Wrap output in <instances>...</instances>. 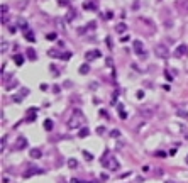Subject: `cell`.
Wrapping results in <instances>:
<instances>
[{"instance_id":"1","label":"cell","mask_w":188,"mask_h":183,"mask_svg":"<svg viewBox=\"0 0 188 183\" xmlns=\"http://www.w3.org/2000/svg\"><path fill=\"white\" fill-rule=\"evenodd\" d=\"M85 122H87V119H85L83 112H81L80 108H76L73 112V115H71V119L68 121V127L70 129H81V127H85Z\"/></svg>"},{"instance_id":"2","label":"cell","mask_w":188,"mask_h":183,"mask_svg":"<svg viewBox=\"0 0 188 183\" xmlns=\"http://www.w3.org/2000/svg\"><path fill=\"white\" fill-rule=\"evenodd\" d=\"M102 164H103V168L110 169V171H115V169H119V161L115 159L114 154H110V151H105L103 156L100 158Z\"/></svg>"},{"instance_id":"3","label":"cell","mask_w":188,"mask_h":183,"mask_svg":"<svg viewBox=\"0 0 188 183\" xmlns=\"http://www.w3.org/2000/svg\"><path fill=\"white\" fill-rule=\"evenodd\" d=\"M154 54L158 58H161V60H166L169 56V49L168 46H164V44H156L154 46Z\"/></svg>"},{"instance_id":"4","label":"cell","mask_w":188,"mask_h":183,"mask_svg":"<svg viewBox=\"0 0 188 183\" xmlns=\"http://www.w3.org/2000/svg\"><path fill=\"white\" fill-rule=\"evenodd\" d=\"M41 173H44L41 168H37V166H31V168H27L24 173H22V176L24 178H31V176H34V175H41Z\"/></svg>"},{"instance_id":"5","label":"cell","mask_w":188,"mask_h":183,"mask_svg":"<svg viewBox=\"0 0 188 183\" xmlns=\"http://www.w3.org/2000/svg\"><path fill=\"white\" fill-rule=\"evenodd\" d=\"M134 51H136V54H139V56H142V58H146V51H144V47H142L141 41H134Z\"/></svg>"},{"instance_id":"6","label":"cell","mask_w":188,"mask_h":183,"mask_svg":"<svg viewBox=\"0 0 188 183\" xmlns=\"http://www.w3.org/2000/svg\"><path fill=\"white\" fill-rule=\"evenodd\" d=\"M188 54V47L185 46V44H182V46H178L175 49V56L176 58H183V56H187Z\"/></svg>"},{"instance_id":"7","label":"cell","mask_w":188,"mask_h":183,"mask_svg":"<svg viewBox=\"0 0 188 183\" xmlns=\"http://www.w3.org/2000/svg\"><path fill=\"white\" fill-rule=\"evenodd\" d=\"M102 53L100 51H97V49H93V51H88L87 54H85V58H87L88 61H92V60H97V58H100Z\"/></svg>"},{"instance_id":"8","label":"cell","mask_w":188,"mask_h":183,"mask_svg":"<svg viewBox=\"0 0 188 183\" xmlns=\"http://www.w3.org/2000/svg\"><path fill=\"white\" fill-rule=\"evenodd\" d=\"M27 93H29V90H27V88H22V92H19L17 95H14V102H17V103H19V102H22V100H24V97H26Z\"/></svg>"},{"instance_id":"9","label":"cell","mask_w":188,"mask_h":183,"mask_svg":"<svg viewBox=\"0 0 188 183\" xmlns=\"http://www.w3.org/2000/svg\"><path fill=\"white\" fill-rule=\"evenodd\" d=\"M36 114H37V108H29V110H27V117H26V121H27V122L36 121Z\"/></svg>"},{"instance_id":"10","label":"cell","mask_w":188,"mask_h":183,"mask_svg":"<svg viewBox=\"0 0 188 183\" xmlns=\"http://www.w3.org/2000/svg\"><path fill=\"white\" fill-rule=\"evenodd\" d=\"M27 148V139L26 137H19L15 142V149H26Z\"/></svg>"},{"instance_id":"11","label":"cell","mask_w":188,"mask_h":183,"mask_svg":"<svg viewBox=\"0 0 188 183\" xmlns=\"http://www.w3.org/2000/svg\"><path fill=\"white\" fill-rule=\"evenodd\" d=\"M24 37H26V41H29V42H34V41H36V36H34V32L31 29H27L26 32H24Z\"/></svg>"},{"instance_id":"12","label":"cell","mask_w":188,"mask_h":183,"mask_svg":"<svg viewBox=\"0 0 188 183\" xmlns=\"http://www.w3.org/2000/svg\"><path fill=\"white\" fill-rule=\"evenodd\" d=\"M31 158H34V159H39L41 156H42V153H41V149H37V148H34V149H31Z\"/></svg>"},{"instance_id":"13","label":"cell","mask_w":188,"mask_h":183,"mask_svg":"<svg viewBox=\"0 0 188 183\" xmlns=\"http://www.w3.org/2000/svg\"><path fill=\"white\" fill-rule=\"evenodd\" d=\"M126 29H127V26H126L124 22H121V24H117V26H115V32L124 34V32H126Z\"/></svg>"},{"instance_id":"14","label":"cell","mask_w":188,"mask_h":183,"mask_svg":"<svg viewBox=\"0 0 188 183\" xmlns=\"http://www.w3.org/2000/svg\"><path fill=\"white\" fill-rule=\"evenodd\" d=\"M83 9H87V10H95V9H97V4H95V2H85V4H83Z\"/></svg>"},{"instance_id":"15","label":"cell","mask_w":188,"mask_h":183,"mask_svg":"<svg viewBox=\"0 0 188 183\" xmlns=\"http://www.w3.org/2000/svg\"><path fill=\"white\" fill-rule=\"evenodd\" d=\"M88 134H90V129L88 127H81L80 131H78V137H87Z\"/></svg>"},{"instance_id":"16","label":"cell","mask_w":188,"mask_h":183,"mask_svg":"<svg viewBox=\"0 0 188 183\" xmlns=\"http://www.w3.org/2000/svg\"><path fill=\"white\" fill-rule=\"evenodd\" d=\"M68 168H71V169L78 168V161H76L75 158H70V159H68Z\"/></svg>"},{"instance_id":"17","label":"cell","mask_w":188,"mask_h":183,"mask_svg":"<svg viewBox=\"0 0 188 183\" xmlns=\"http://www.w3.org/2000/svg\"><path fill=\"white\" fill-rule=\"evenodd\" d=\"M14 61H15L17 66H20V65L24 63V56H22V54H15V56H14Z\"/></svg>"},{"instance_id":"18","label":"cell","mask_w":188,"mask_h":183,"mask_svg":"<svg viewBox=\"0 0 188 183\" xmlns=\"http://www.w3.org/2000/svg\"><path fill=\"white\" fill-rule=\"evenodd\" d=\"M47 56H51V58H63V54H60L56 49H49V51H47Z\"/></svg>"},{"instance_id":"19","label":"cell","mask_w":188,"mask_h":183,"mask_svg":"<svg viewBox=\"0 0 188 183\" xmlns=\"http://www.w3.org/2000/svg\"><path fill=\"white\" fill-rule=\"evenodd\" d=\"M17 26L20 27V29H22V31H24V32H26L27 29H29V27H27V22L24 19H19V22H17Z\"/></svg>"},{"instance_id":"20","label":"cell","mask_w":188,"mask_h":183,"mask_svg":"<svg viewBox=\"0 0 188 183\" xmlns=\"http://www.w3.org/2000/svg\"><path fill=\"white\" fill-rule=\"evenodd\" d=\"M88 71H90V66H88V63H85V65H81V66H80V73H81V75H87Z\"/></svg>"},{"instance_id":"21","label":"cell","mask_w":188,"mask_h":183,"mask_svg":"<svg viewBox=\"0 0 188 183\" xmlns=\"http://www.w3.org/2000/svg\"><path fill=\"white\" fill-rule=\"evenodd\" d=\"M44 129H46V131H51V129H53V121H51V119H46V121H44Z\"/></svg>"},{"instance_id":"22","label":"cell","mask_w":188,"mask_h":183,"mask_svg":"<svg viewBox=\"0 0 188 183\" xmlns=\"http://www.w3.org/2000/svg\"><path fill=\"white\" fill-rule=\"evenodd\" d=\"M141 114H144V115H148V117H149V115H153V108H151V107H144L141 110Z\"/></svg>"},{"instance_id":"23","label":"cell","mask_w":188,"mask_h":183,"mask_svg":"<svg viewBox=\"0 0 188 183\" xmlns=\"http://www.w3.org/2000/svg\"><path fill=\"white\" fill-rule=\"evenodd\" d=\"M27 56H29V60H36V51L34 49H27Z\"/></svg>"},{"instance_id":"24","label":"cell","mask_w":188,"mask_h":183,"mask_svg":"<svg viewBox=\"0 0 188 183\" xmlns=\"http://www.w3.org/2000/svg\"><path fill=\"white\" fill-rule=\"evenodd\" d=\"M83 158H85L87 161H92V159H93V156H92V153H88V151H83Z\"/></svg>"},{"instance_id":"25","label":"cell","mask_w":188,"mask_h":183,"mask_svg":"<svg viewBox=\"0 0 188 183\" xmlns=\"http://www.w3.org/2000/svg\"><path fill=\"white\" fill-rule=\"evenodd\" d=\"M119 114H121V119H127V114L124 112V108H122V105H119Z\"/></svg>"},{"instance_id":"26","label":"cell","mask_w":188,"mask_h":183,"mask_svg":"<svg viewBox=\"0 0 188 183\" xmlns=\"http://www.w3.org/2000/svg\"><path fill=\"white\" fill-rule=\"evenodd\" d=\"M75 15H76V12H75V10H70V12H68V15H66V19L68 20H73Z\"/></svg>"},{"instance_id":"27","label":"cell","mask_w":188,"mask_h":183,"mask_svg":"<svg viewBox=\"0 0 188 183\" xmlns=\"http://www.w3.org/2000/svg\"><path fill=\"white\" fill-rule=\"evenodd\" d=\"M58 5H61V7H68V5H70V0H58Z\"/></svg>"},{"instance_id":"28","label":"cell","mask_w":188,"mask_h":183,"mask_svg":"<svg viewBox=\"0 0 188 183\" xmlns=\"http://www.w3.org/2000/svg\"><path fill=\"white\" fill-rule=\"evenodd\" d=\"M46 39H49V41H54V39H56V34H54V32H49V34H46Z\"/></svg>"},{"instance_id":"29","label":"cell","mask_w":188,"mask_h":183,"mask_svg":"<svg viewBox=\"0 0 188 183\" xmlns=\"http://www.w3.org/2000/svg\"><path fill=\"white\" fill-rule=\"evenodd\" d=\"M0 10H2V15H5V14L9 12V7H7V5H2V7H0Z\"/></svg>"},{"instance_id":"30","label":"cell","mask_w":188,"mask_h":183,"mask_svg":"<svg viewBox=\"0 0 188 183\" xmlns=\"http://www.w3.org/2000/svg\"><path fill=\"white\" fill-rule=\"evenodd\" d=\"M110 136H112V137H119V136H121V132H119L117 129H114V131L110 132Z\"/></svg>"},{"instance_id":"31","label":"cell","mask_w":188,"mask_h":183,"mask_svg":"<svg viewBox=\"0 0 188 183\" xmlns=\"http://www.w3.org/2000/svg\"><path fill=\"white\" fill-rule=\"evenodd\" d=\"M154 154L158 156V158H164V156H166V153H164V151H156Z\"/></svg>"},{"instance_id":"32","label":"cell","mask_w":188,"mask_h":183,"mask_svg":"<svg viewBox=\"0 0 188 183\" xmlns=\"http://www.w3.org/2000/svg\"><path fill=\"white\" fill-rule=\"evenodd\" d=\"M14 87H17V83H15V81H12V83H9V85H7L5 88H7V90H12Z\"/></svg>"},{"instance_id":"33","label":"cell","mask_w":188,"mask_h":183,"mask_svg":"<svg viewBox=\"0 0 188 183\" xmlns=\"http://www.w3.org/2000/svg\"><path fill=\"white\" fill-rule=\"evenodd\" d=\"M178 115H180V117H188V114L185 110H178Z\"/></svg>"},{"instance_id":"34","label":"cell","mask_w":188,"mask_h":183,"mask_svg":"<svg viewBox=\"0 0 188 183\" xmlns=\"http://www.w3.org/2000/svg\"><path fill=\"white\" fill-rule=\"evenodd\" d=\"M5 49H7V44L5 41H2V53H5Z\"/></svg>"},{"instance_id":"35","label":"cell","mask_w":188,"mask_h":183,"mask_svg":"<svg viewBox=\"0 0 188 183\" xmlns=\"http://www.w3.org/2000/svg\"><path fill=\"white\" fill-rule=\"evenodd\" d=\"M97 132H98V134H103V132H105V127H98L97 129Z\"/></svg>"},{"instance_id":"36","label":"cell","mask_w":188,"mask_h":183,"mask_svg":"<svg viewBox=\"0 0 188 183\" xmlns=\"http://www.w3.org/2000/svg\"><path fill=\"white\" fill-rule=\"evenodd\" d=\"M10 182V178H9V176H4V178H2V183H9Z\"/></svg>"},{"instance_id":"37","label":"cell","mask_w":188,"mask_h":183,"mask_svg":"<svg viewBox=\"0 0 188 183\" xmlns=\"http://www.w3.org/2000/svg\"><path fill=\"white\" fill-rule=\"evenodd\" d=\"M183 9L188 12V0H185V2H183Z\"/></svg>"},{"instance_id":"38","label":"cell","mask_w":188,"mask_h":183,"mask_svg":"<svg viewBox=\"0 0 188 183\" xmlns=\"http://www.w3.org/2000/svg\"><path fill=\"white\" fill-rule=\"evenodd\" d=\"M87 27H88V29H95V22H90Z\"/></svg>"},{"instance_id":"39","label":"cell","mask_w":188,"mask_h":183,"mask_svg":"<svg viewBox=\"0 0 188 183\" xmlns=\"http://www.w3.org/2000/svg\"><path fill=\"white\" fill-rule=\"evenodd\" d=\"M71 183H81L80 180H76V178H73V180H71Z\"/></svg>"},{"instance_id":"40","label":"cell","mask_w":188,"mask_h":183,"mask_svg":"<svg viewBox=\"0 0 188 183\" xmlns=\"http://www.w3.org/2000/svg\"><path fill=\"white\" fill-rule=\"evenodd\" d=\"M187 163H188V156H187Z\"/></svg>"},{"instance_id":"41","label":"cell","mask_w":188,"mask_h":183,"mask_svg":"<svg viewBox=\"0 0 188 183\" xmlns=\"http://www.w3.org/2000/svg\"><path fill=\"white\" fill-rule=\"evenodd\" d=\"M166 183H173V182H166Z\"/></svg>"},{"instance_id":"42","label":"cell","mask_w":188,"mask_h":183,"mask_svg":"<svg viewBox=\"0 0 188 183\" xmlns=\"http://www.w3.org/2000/svg\"><path fill=\"white\" fill-rule=\"evenodd\" d=\"M60 183H65V182H60Z\"/></svg>"}]
</instances>
